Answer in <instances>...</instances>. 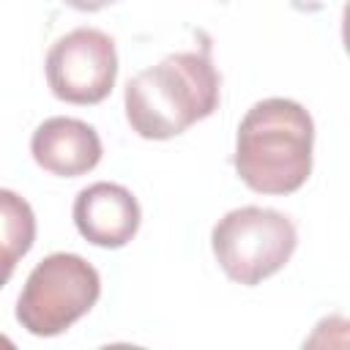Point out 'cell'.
<instances>
[{
	"label": "cell",
	"instance_id": "277c9868",
	"mask_svg": "<svg viewBox=\"0 0 350 350\" xmlns=\"http://www.w3.org/2000/svg\"><path fill=\"white\" fill-rule=\"evenodd\" d=\"M101 295L98 271L74 252L44 257L16 301V320L33 336H57L93 309Z\"/></svg>",
	"mask_w": 350,
	"mask_h": 350
},
{
	"label": "cell",
	"instance_id": "6da1fadb",
	"mask_svg": "<svg viewBox=\"0 0 350 350\" xmlns=\"http://www.w3.org/2000/svg\"><path fill=\"white\" fill-rule=\"evenodd\" d=\"M314 123L293 98L271 96L249 107L235 134V172L260 194H290L312 172Z\"/></svg>",
	"mask_w": 350,
	"mask_h": 350
},
{
	"label": "cell",
	"instance_id": "9c48e42d",
	"mask_svg": "<svg viewBox=\"0 0 350 350\" xmlns=\"http://www.w3.org/2000/svg\"><path fill=\"white\" fill-rule=\"evenodd\" d=\"M63 3L71 5V8H79V11H98V8H104L115 0H63Z\"/></svg>",
	"mask_w": 350,
	"mask_h": 350
},
{
	"label": "cell",
	"instance_id": "5b68a950",
	"mask_svg": "<svg viewBox=\"0 0 350 350\" xmlns=\"http://www.w3.org/2000/svg\"><path fill=\"white\" fill-rule=\"evenodd\" d=\"M46 82L68 104H98L109 96L118 77L112 36L98 27H74L46 52Z\"/></svg>",
	"mask_w": 350,
	"mask_h": 350
},
{
	"label": "cell",
	"instance_id": "7a4b0ae2",
	"mask_svg": "<svg viewBox=\"0 0 350 350\" xmlns=\"http://www.w3.org/2000/svg\"><path fill=\"white\" fill-rule=\"evenodd\" d=\"M219 85L208 52H172L126 82V120L145 139H170L216 109Z\"/></svg>",
	"mask_w": 350,
	"mask_h": 350
},
{
	"label": "cell",
	"instance_id": "3957f363",
	"mask_svg": "<svg viewBox=\"0 0 350 350\" xmlns=\"http://www.w3.org/2000/svg\"><path fill=\"white\" fill-rule=\"evenodd\" d=\"M295 243V224L284 213L262 205L232 208L211 230V246L221 271L246 287L282 271Z\"/></svg>",
	"mask_w": 350,
	"mask_h": 350
},
{
	"label": "cell",
	"instance_id": "ba28073f",
	"mask_svg": "<svg viewBox=\"0 0 350 350\" xmlns=\"http://www.w3.org/2000/svg\"><path fill=\"white\" fill-rule=\"evenodd\" d=\"M33 241L36 213L30 202L11 189H0V287L11 279L19 257L30 252Z\"/></svg>",
	"mask_w": 350,
	"mask_h": 350
},
{
	"label": "cell",
	"instance_id": "52a82bcc",
	"mask_svg": "<svg viewBox=\"0 0 350 350\" xmlns=\"http://www.w3.org/2000/svg\"><path fill=\"white\" fill-rule=\"evenodd\" d=\"M30 153L46 172L74 178L98 164L101 137L90 123L79 118L55 115V118H46L33 131Z\"/></svg>",
	"mask_w": 350,
	"mask_h": 350
},
{
	"label": "cell",
	"instance_id": "8992f818",
	"mask_svg": "<svg viewBox=\"0 0 350 350\" xmlns=\"http://www.w3.org/2000/svg\"><path fill=\"white\" fill-rule=\"evenodd\" d=\"M71 213L79 235L107 249L126 246L137 235L139 219H142L137 197L126 186L109 183V180L85 186L77 194Z\"/></svg>",
	"mask_w": 350,
	"mask_h": 350
}]
</instances>
